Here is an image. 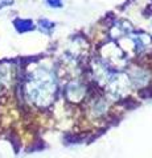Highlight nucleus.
Wrapping results in <instances>:
<instances>
[{
	"instance_id": "1",
	"label": "nucleus",
	"mask_w": 152,
	"mask_h": 158,
	"mask_svg": "<svg viewBox=\"0 0 152 158\" xmlns=\"http://www.w3.org/2000/svg\"><path fill=\"white\" fill-rule=\"evenodd\" d=\"M57 90L56 77L50 70L38 69L27 83V96L40 107H46L53 102Z\"/></svg>"
},
{
	"instance_id": "2",
	"label": "nucleus",
	"mask_w": 152,
	"mask_h": 158,
	"mask_svg": "<svg viewBox=\"0 0 152 158\" xmlns=\"http://www.w3.org/2000/svg\"><path fill=\"white\" fill-rule=\"evenodd\" d=\"M131 86L130 78L123 73H114L107 79V90L114 98H122L128 94Z\"/></svg>"
},
{
	"instance_id": "3",
	"label": "nucleus",
	"mask_w": 152,
	"mask_h": 158,
	"mask_svg": "<svg viewBox=\"0 0 152 158\" xmlns=\"http://www.w3.org/2000/svg\"><path fill=\"white\" fill-rule=\"evenodd\" d=\"M103 57H105V61L109 63V65H111L112 67L119 69L122 65H124V54L115 45L105 46Z\"/></svg>"
},
{
	"instance_id": "4",
	"label": "nucleus",
	"mask_w": 152,
	"mask_h": 158,
	"mask_svg": "<svg viewBox=\"0 0 152 158\" xmlns=\"http://www.w3.org/2000/svg\"><path fill=\"white\" fill-rule=\"evenodd\" d=\"M66 98L69 102L78 103L81 102L86 95V87L80 82H72L66 86Z\"/></svg>"
},
{
	"instance_id": "5",
	"label": "nucleus",
	"mask_w": 152,
	"mask_h": 158,
	"mask_svg": "<svg viewBox=\"0 0 152 158\" xmlns=\"http://www.w3.org/2000/svg\"><path fill=\"white\" fill-rule=\"evenodd\" d=\"M131 83L135 87H144L150 81V74L144 69H135L131 73Z\"/></svg>"
},
{
	"instance_id": "6",
	"label": "nucleus",
	"mask_w": 152,
	"mask_h": 158,
	"mask_svg": "<svg viewBox=\"0 0 152 158\" xmlns=\"http://www.w3.org/2000/svg\"><path fill=\"white\" fill-rule=\"evenodd\" d=\"M93 74H94L95 81L102 83V85L107 83V79H109V77H110L109 71H107V67L102 62H94L93 63Z\"/></svg>"
},
{
	"instance_id": "7",
	"label": "nucleus",
	"mask_w": 152,
	"mask_h": 158,
	"mask_svg": "<svg viewBox=\"0 0 152 158\" xmlns=\"http://www.w3.org/2000/svg\"><path fill=\"white\" fill-rule=\"evenodd\" d=\"M106 111H107V102L105 100V99L98 98V99H95V100L93 102V104H91V113H93V116L101 117V116L105 115Z\"/></svg>"
},
{
	"instance_id": "8",
	"label": "nucleus",
	"mask_w": 152,
	"mask_h": 158,
	"mask_svg": "<svg viewBox=\"0 0 152 158\" xmlns=\"http://www.w3.org/2000/svg\"><path fill=\"white\" fill-rule=\"evenodd\" d=\"M131 29H132V27H131V24H130L128 21H120V23H118L114 27L111 34H112V36H114L115 38H116V37H122L123 34L130 33Z\"/></svg>"
},
{
	"instance_id": "9",
	"label": "nucleus",
	"mask_w": 152,
	"mask_h": 158,
	"mask_svg": "<svg viewBox=\"0 0 152 158\" xmlns=\"http://www.w3.org/2000/svg\"><path fill=\"white\" fill-rule=\"evenodd\" d=\"M15 24V28H16L17 32L24 33V32H29V31H33L35 29V25L31 20H24V19H16L13 21Z\"/></svg>"
},
{
	"instance_id": "10",
	"label": "nucleus",
	"mask_w": 152,
	"mask_h": 158,
	"mask_svg": "<svg viewBox=\"0 0 152 158\" xmlns=\"http://www.w3.org/2000/svg\"><path fill=\"white\" fill-rule=\"evenodd\" d=\"M151 44H152V37L148 36V34L139 33V34H136L135 36V45H136V48H138V50L139 49L144 50V49L147 46H150Z\"/></svg>"
},
{
	"instance_id": "11",
	"label": "nucleus",
	"mask_w": 152,
	"mask_h": 158,
	"mask_svg": "<svg viewBox=\"0 0 152 158\" xmlns=\"http://www.w3.org/2000/svg\"><path fill=\"white\" fill-rule=\"evenodd\" d=\"M38 27H41L44 31H52L53 28H54V23H52V21H49V20H40L38 21Z\"/></svg>"
},
{
	"instance_id": "12",
	"label": "nucleus",
	"mask_w": 152,
	"mask_h": 158,
	"mask_svg": "<svg viewBox=\"0 0 152 158\" xmlns=\"http://www.w3.org/2000/svg\"><path fill=\"white\" fill-rule=\"evenodd\" d=\"M46 3L53 8H61L62 7V2L61 0H46Z\"/></svg>"
}]
</instances>
